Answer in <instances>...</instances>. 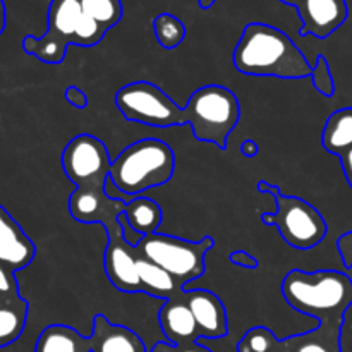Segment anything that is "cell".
I'll return each instance as SVG.
<instances>
[{
  "instance_id": "obj_1",
  "label": "cell",
  "mask_w": 352,
  "mask_h": 352,
  "mask_svg": "<svg viewBox=\"0 0 352 352\" xmlns=\"http://www.w3.org/2000/svg\"><path fill=\"white\" fill-rule=\"evenodd\" d=\"M234 67L241 74L278 79H305L313 71L294 41L265 23H250L244 28L234 50Z\"/></svg>"
},
{
  "instance_id": "obj_2",
  "label": "cell",
  "mask_w": 352,
  "mask_h": 352,
  "mask_svg": "<svg viewBox=\"0 0 352 352\" xmlns=\"http://www.w3.org/2000/svg\"><path fill=\"white\" fill-rule=\"evenodd\" d=\"M292 309L318 323H342L352 306V280L337 270H291L280 285Z\"/></svg>"
},
{
  "instance_id": "obj_3",
  "label": "cell",
  "mask_w": 352,
  "mask_h": 352,
  "mask_svg": "<svg viewBox=\"0 0 352 352\" xmlns=\"http://www.w3.org/2000/svg\"><path fill=\"white\" fill-rule=\"evenodd\" d=\"M175 170V155L160 140H141L124 148L112 160L110 179L124 196L143 195L167 184Z\"/></svg>"
},
{
  "instance_id": "obj_4",
  "label": "cell",
  "mask_w": 352,
  "mask_h": 352,
  "mask_svg": "<svg viewBox=\"0 0 352 352\" xmlns=\"http://www.w3.org/2000/svg\"><path fill=\"white\" fill-rule=\"evenodd\" d=\"M182 110L184 126H191L196 140L215 144L220 150H226L227 140L241 119L236 93L219 85L196 89Z\"/></svg>"
},
{
  "instance_id": "obj_5",
  "label": "cell",
  "mask_w": 352,
  "mask_h": 352,
  "mask_svg": "<svg viewBox=\"0 0 352 352\" xmlns=\"http://www.w3.org/2000/svg\"><path fill=\"white\" fill-rule=\"evenodd\" d=\"M213 246L215 241L208 236L201 241H188L155 232L144 236L136 248L141 256L167 270L186 287V284L205 275V258Z\"/></svg>"
},
{
  "instance_id": "obj_6",
  "label": "cell",
  "mask_w": 352,
  "mask_h": 352,
  "mask_svg": "<svg viewBox=\"0 0 352 352\" xmlns=\"http://www.w3.org/2000/svg\"><path fill=\"white\" fill-rule=\"evenodd\" d=\"M116 105L127 120L150 127L184 126V110L157 85L136 81L122 86Z\"/></svg>"
},
{
  "instance_id": "obj_7",
  "label": "cell",
  "mask_w": 352,
  "mask_h": 352,
  "mask_svg": "<svg viewBox=\"0 0 352 352\" xmlns=\"http://www.w3.org/2000/svg\"><path fill=\"white\" fill-rule=\"evenodd\" d=\"M277 212L263 213L261 222L278 229L282 239L294 250L308 251L318 246L327 236V222L322 213L298 196L280 195L275 198Z\"/></svg>"
},
{
  "instance_id": "obj_8",
  "label": "cell",
  "mask_w": 352,
  "mask_h": 352,
  "mask_svg": "<svg viewBox=\"0 0 352 352\" xmlns=\"http://www.w3.org/2000/svg\"><path fill=\"white\" fill-rule=\"evenodd\" d=\"M81 0H52L48 7V30L41 38L24 36L23 48L26 54L40 58L45 64H60L69 45H78V31L81 26Z\"/></svg>"
},
{
  "instance_id": "obj_9",
  "label": "cell",
  "mask_w": 352,
  "mask_h": 352,
  "mask_svg": "<svg viewBox=\"0 0 352 352\" xmlns=\"http://www.w3.org/2000/svg\"><path fill=\"white\" fill-rule=\"evenodd\" d=\"M110 165L105 143L91 134L72 138L62 151V170L76 188H107Z\"/></svg>"
},
{
  "instance_id": "obj_10",
  "label": "cell",
  "mask_w": 352,
  "mask_h": 352,
  "mask_svg": "<svg viewBox=\"0 0 352 352\" xmlns=\"http://www.w3.org/2000/svg\"><path fill=\"white\" fill-rule=\"evenodd\" d=\"M126 205L120 198L109 196L107 188H76L69 196V213L72 219L81 223H100L107 237L122 234L119 217Z\"/></svg>"
},
{
  "instance_id": "obj_11",
  "label": "cell",
  "mask_w": 352,
  "mask_h": 352,
  "mask_svg": "<svg viewBox=\"0 0 352 352\" xmlns=\"http://www.w3.org/2000/svg\"><path fill=\"white\" fill-rule=\"evenodd\" d=\"M140 251L136 246L124 239V234H113L107 237V248L103 253V270L113 287L126 294L141 292L138 263Z\"/></svg>"
},
{
  "instance_id": "obj_12",
  "label": "cell",
  "mask_w": 352,
  "mask_h": 352,
  "mask_svg": "<svg viewBox=\"0 0 352 352\" xmlns=\"http://www.w3.org/2000/svg\"><path fill=\"white\" fill-rule=\"evenodd\" d=\"M296 10L302 23L299 34L316 38H329L346 23L349 14L346 0H301Z\"/></svg>"
},
{
  "instance_id": "obj_13",
  "label": "cell",
  "mask_w": 352,
  "mask_h": 352,
  "mask_svg": "<svg viewBox=\"0 0 352 352\" xmlns=\"http://www.w3.org/2000/svg\"><path fill=\"white\" fill-rule=\"evenodd\" d=\"M158 325L167 344L174 347L189 346L201 340V332L186 302L184 292L164 302L158 311Z\"/></svg>"
},
{
  "instance_id": "obj_14",
  "label": "cell",
  "mask_w": 352,
  "mask_h": 352,
  "mask_svg": "<svg viewBox=\"0 0 352 352\" xmlns=\"http://www.w3.org/2000/svg\"><path fill=\"white\" fill-rule=\"evenodd\" d=\"M184 298L198 323L201 339H222L227 336V311L219 296L205 289H186Z\"/></svg>"
},
{
  "instance_id": "obj_15",
  "label": "cell",
  "mask_w": 352,
  "mask_h": 352,
  "mask_svg": "<svg viewBox=\"0 0 352 352\" xmlns=\"http://www.w3.org/2000/svg\"><path fill=\"white\" fill-rule=\"evenodd\" d=\"M36 254V246L23 227L0 206V263L17 272L26 268Z\"/></svg>"
},
{
  "instance_id": "obj_16",
  "label": "cell",
  "mask_w": 352,
  "mask_h": 352,
  "mask_svg": "<svg viewBox=\"0 0 352 352\" xmlns=\"http://www.w3.org/2000/svg\"><path fill=\"white\" fill-rule=\"evenodd\" d=\"M91 352H146L143 339L124 325L109 322L103 315L93 318Z\"/></svg>"
},
{
  "instance_id": "obj_17",
  "label": "cell",
  "mask_w": 352,
  "mask_h": 352,
  "mask_svg": "<svg viewBox=\"0 0 352 352\" xmlns=\"http://www.w3.org/2000/svg\"><path fill=\"white\" fill-rule=\"evenodd\" d=\"M138 275H140L141 292L151 296V298L168 301L186 291L184 285L174 275L143 256L140 258V263H138Z\"/></svg>"
},
{
  "instance_id": "obj_18",
  "label": "cell",
  "mask_w": 352,
  "mask_h": 352,
  "mask_svg": "<svg viewBox=\"0 0 352 352\" xmlns=\"http://www.w3.org/2000/svg\"><path fill=\"white\" fill-rule=\"evenodd\" d=\"M342 323H318L306 333L284 339L287 352H340Z\"/></svg>"
},
{
  "instance_id": "obj_19",
  "label": "cell",
  "mask_w": 352,
  "mask_h": 352,
  "mask_svg": "<svg viewBox=\"0 0 352 352\" xmlns=\"http://www.w3.org/2000/svg\"><path fill=\"white\" fill-rule=\"evenodd\" d=\"M34 352H91V340L69 325H48L40 333Z\"/></svg>"
},
{
  "instance_id": "obj_20",
  "label": "cell",
  "mask_w": 352,
  "mask_h": 352,
  "mask_svg": "<svg viewBox=\"0 0 352 352\" xmlns=\"http://www.w3.org/2000/svg\"><path fill=\"white\" fill-rule=\"evenodd\" d=\"M322 144L329 153L342 157L352 148V107L336 110L322 131Z\"/></svg>"
},
{
  "instance_id": "obj_21",
  "label": "cell",
  "mask_w": 352,
  "mask_h": 352,
  "mask_svg": "<svg viewBox=\"0 0 352 352\" xmlns=\"http://www.w3.org/2000/svg\"><path fill=\"white\" fill-rule=\"evenodd\" d=\"M28 301L24 298H0V349L16 342L28 322Z\"/></svg>"
},
{
  "instance_id": "obj_22",
  "label": "cell",
  "mask_w": 352,
  "mask_h": 352,
  "mask_svg": "<svg viewBox=\"0 0 352 352\" xmlns=\"http://www.w3.org/2000/svg\"><path fill=\"white\" fill-rule=\"evenodd\" d=\"M124 217H126L131 229L144 237L157 232L164 213H162L160 205L155 199L140 196V198H134L127 203L126 210H124Z\"/></svg>"
},
{
  "instance_id": "obj_23",
  "label": "cell",
  "mask_w": 352,
  "mask_h": 352,
  "mask_svg": "<svg viewBox=\"0 0 352 352\" xmlns=\"http://www.w3.org/2000/svg\"><path fill=\"white\" fill-rule=\"evenodd\" d=\"M81 7L82 12L105 31L116 26L124 14L120 0H81Z\"/></svg>"
},
{
  "instance_id": "obj_24",
  "label": "cell",
  "mask_w": 352,
  "mask_h": 352,
  "mask_svg": "<svg viewBox=\"0 0 352 352\" xmlns=\"http://www.w3.org/2000/svg\"><path fill=\"white\" fill-rule=\"evenodd\" d=\"M153 30L160 47L167 48V50L177 48L186 38L184 23L179 17H175L174 14H158L153 21Z\"/></svg>"
},
{
  "instance_id": "obj_25",
  "label": "cell",
  "mask_w": 352,
  "mask_h": 352,
  "mask_svg": "<svg viewBox=\"0 0 352 352\" xmlns=\"http://www.w3.org/2000/svg\"><path fill=\"white\" fill-rule=\"evenodd\" d=\"M284 340L277 339L267 327L250 329L237 344V352H284Z\"/></svg>"
},
{
  "instance_id": "obj_26",
  "label": "cell",
  "mask_w": 352,
  "mask_h": 352,
  "mask_svg": "<svg viewBox=\"0 0 352 352\" xmlns=\"http://www.w3.org/2000/svg\"><path fill=\"white\" fill-rule=\"evenodd\" d=\"M311 85L315 86L316 91L323 95L325 98H332L336 93V82H333L332 71H330V64L323 55H318L316 64L311 71Z\"/></svg>"
},
{
  "instance_id": "obj_27",
  "label": "cell",
  "mask_w": 352,
  "mask_h": 352,
  "mask_svg": "<svg viewBox=\"0 0 352 352\" xmlns=\"http://www.w3.org/2000/svg\"><path fill=\"white\" fill-rule=\"evenodd\" d=\"M19 284H17L14 270L0 263V298L12 299L19 298Z\"/></svg>"
},
{
  "instance_id": "obj_28",
  "label": "cell",
  "mask_w": 352,
  "mask_h": 352,
  "mask_svg": "<svg viewBox=\"0 0 352 352\" xmlns=\"http://www.w3.org/2000/svg\"><path fill=\"white\" fill-rule=\"evenodd\" d=\"M64 98L78 110H82L88 107V95L81 88H78V86H69V88H65Z\"/></svg>"
},
{
  "instance_id": "obj_29",
  "label": "cell",
  "mask_w": 352,
  "mask_h": 352,
  "mask_svg": "<svg viewBox=\"0 0 352 352\" xmlns=\"http://www.w3.org/2000/svg\"><path fill=\"white\" fill-rule=\"evenodd\" d=\"M337 250L346 268H352V232H346L337 239Z\"/></svg>"
},
{
  "instance_id": "obj_30",
  "label": "cell",
  "mask_w": 352,
  "mask_h": 352,
  "mask_svg": "<svg viewBox=\"0 0 352 352\" xmlns=\"http://www.w3.org/2000/svg\"><path fill=\"white\" fill-rule=\"evenodd\" d=\"M229 261L232 265H237V267H241V268H248V270H254V268H258L256 258L243 250H237V251H234V253H230Z\"/></svg>"
},
{
  "instance_id": "obj_31",
  "label": "cell",
  "mask_w": 352,
  "mask_h": 352,
  "mask_svg": "<svg viewBox=\"0 0 352 352\" xmlns=\"http://www.w3.org/2000/svg\"><path fill=\"white\" fill-rule=\"evenodd\" d=\"M340 165H342L344 175H346L347 182H349V186L352 189V148L349 151H346L342 157H340Z\"/></svg>"
},
{
  "instance_id": "obj_32",
  "label": "cell",
  "mask_w": 352,
  "mask_h": 352,
  "mask_svg": "<svg viewBox=\"0 0 352 352\" xmlns=\"http://www.w3.org/2000/svg\"><path fill=\"white\" fill-rule=\"evenodd\" d=\"M241 153L248 158H253L260 153V146H258L256 141L246 140V141H243V144H241Z\"/></svg>"
},
{
  "instance_id": "obj_33",
  "label": "cell",
  "mask_w": 352,
  "mask_h": 352,
  "mask_svg": "<svg viewBox=\"0 0 352 352\" xmlns=\"http://www.w3.org/2000/svg\"><path fill=\"white\" fill-rule=\"evenodd\" d=\"M256 188H258V191H260V192H267V195L275 196V198L282 195V191H280V188H278V186L270 184V182H267V181H260V182H258Z\"/></svg>"
},
{
  "instance_id": "obj_34",
  "label": "cell",
  "mask_w": 352,
  "mask_h": 352,
  "mask_svg": "<svg viewBox=\"0 0 352 352\" xmlns=\"http://www.w3.org/2000/svg\"><path fill=\"white\" fill-rule=\"evenodd\" d=\"M174 352H212L206 346L203 344L195 342V344H189V346H182V347H175Z\"/></svg>"
},
{
  "instance_id": "obj_35",
  "label": "cell",
  "mask_w": 352,
  "mask_h": 352,
  "mask_svg": "<svg viewBox=\"0 0 352 352\" xmlns=\"http://www.w3.org/2000/svg\"><path fill=\"white\" fill-rule=\"evenodd\" d=\"M6 23H7L6 3H3V0H0V34H2L3 30H6Z\"/></svg>"
},
{
  "instance_id": "obj_36",
  "label": "cell",
  "mask_w": 352,
  "mask_h": 352,
  "mask_svg": "<svg viewBox=\"0 0 352 352\" xmlns=\"http://www.w3.org/2000/svg\"><path fill=\"white\" fill-rule=\"evenodd\" d=\"M174 351H175V347L170 346V344H167V342H158L157 346L151 349V352H174Z\"/></svg>"
},
{
  "instance_id": "obj_37",
  "label": "cell",
  "mask_w": 352,
  "mask_h": 352,
  "mask_svg": "<svg viewBox=\"0 0 352 352\" xmlns=\"http://www.w3.org/2000/svg\"><path fill=\"white\" fill-rule=\"evenodd\" d=\"M215 2L217 0H198V3L201 9H210V7H212Z\"/></svg>"
},
{
  "instance_id": "obj_38",
  "label": "cell",
  "mask_w": 352,
  "mask_h": 352,
  "mask_svg": "<svg viewBox=\"0 0 352 352\" xmlns=\"http://www.w3.org/2000/svg\"><path fill=\"white\" fill-rule=\"evenodd\" d=\"M282 3H287V6H292V7H298L299 3H301V0H280Z\"/></svg>"
},
{
  "instance_id": "obj_39",
  "label": "cell",
  "mask_w": 352,
  "mask_h": 352,
  "mask_svg": "<svg viewBox=\"0 0 352 352\" xmlns=\"http://www.w3.org/2000/svg\"><path fill=\"white\" fill-rule=\"evenodd\" d=\"M284 347H285V344H284ZM284 352H287V347H285V349H284Z\"/></svg>"
}]
</instances>
